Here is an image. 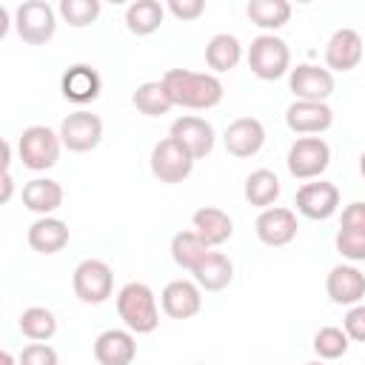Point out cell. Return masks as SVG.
<instances>
[{"mask_svg":"<svg viewBox=\"0 0 365 365\" xmlns=\"http://www.w3.org/2000/svg\"><path fill=\"white\" fill-rule=\"evenodd\" d=\"M163 86H165L174 106L194 108V111L214 108L222 100V91H225L217 74L188 71V68H168L163 74Z\"/></svg>","mask_w":365,"mask_h":365,"instance_id":"1","label":"cell"},{"mask_svg":"<svg viewBox=\"0 0 365 365\" xmlns=\"http://www.w3.org/2000/svg\"><path fill=\"white\" fill-rule=\"evenodd\" d=\"M117 314L131 334H151L160 325L157 297L145 282H125L117 291Z\"/></svg>","mask_w":365,"mask_h":365,"instance_id":"2","label":"cell"},{"mask_svg":"<svg viewBox=\"0 0 365 365\" xmlns=\"http://www.w3.org/2000/svg\"><path fill=\"white\" fill-rule=\"evenodd\" d=\"M248 68L259 80H279L291 71V48L277 34H259L248 46Z\"/></svg>","mask_w":365,"mask_h":365,"instance_id":"3","label":"cell"},{"mask_svg":"<svg viewBox=\"0 0 365 365\" xmlns=\"http://www.w3.org/2000/svg\"><path fill=\"white\" fill-rule=\"evenodd\" d=\"M60 148H63L60 134L51 131L48 125H29L17 140V154H20L23 165L31 171L51 168L60 157Z\"/></svg>","mask_w":365,"mask_h":365,"instance_id":"4","label":"cell"},{"mask_svg":"<svg viewBox=\"0 0 365 365\" xmlns=\"http://www.w3.org/2000/svg\"><path fill=\"white\" fill-rule=\"evenodd\" d=\"M71 285H74V297L86 305H100L111 297L114 291V271L108 262L103 259H83L77 268H74V277H71Z\"/></svg>","mask_w":365,"mask_h":365,"instance_id":"5","label":"cell"},{"mask_svg":"<svg viewBox=\"0 0 365 365\" xmlns=\"http://www.w3.org/2000/svg\"><path fill=\"white\" fill-rule=\"evenodd\" d=\"M14 29L23 43L29 46H43L54 37L57 31V17L54 9L46 0H26L14 11Z\"/></svg>","mask_w":365,"mask_h":365,"instance_id":"6","label":"cell"},{"mask_svg":"<svg viewBox=\"0 0 365 365\" xmlns=\"http://www.w3.org/2000/svg\"><path fill=\"white\" fill-rule=\"evenodd\" d=\"M288 174L297 180L319 177L331 163V145L322 137H299L288 148Z\"/></svg>","mask_w":365,"mask_h":365,"instance_id":"7","label":"cell"},{"mask_svg":"<svg viewBox=\"0 0 365 365\" xmlns=\"http://www.w3.org/2000/svg\"><path fill=\"white\" fill-rule=\"evenodd\" d=\"M194 171V157L174 140L165 137L151 148V174L165 182V185H177L182 182L188 174Z\"/></svg>","mask_w":365,"mask_h":365,"instance_id":"8","label":"cell"},{"mask_svg":"<svg viewBox=\"0 0 365 365\" xmlns=\"http://www.w3.org/2000/svg\"><path fill=\"white\" fill-rule=\"evenodd\" d=\"M60 143L68 148V151H77V154H83V151H91V148H97L100 145V140H103V120L97 117V114H91V111H74V114H68L63 123H60Z\"/></svg>","mask_w":365,"mask_h":365,"instance_id":"9","label":"cell"},{"mask_svg":"<svg viewBox=\"0 0 365 365\" xmlns=\"http://www.w3.org/2000/svg\"><path fill=\"white\" fill-rule=\"evenodd\" d=\"M288 86L297 100L308 103H325L334 94V74L322 66L314 63H299L297 68L288 71Z\"/></svg>","mask_w":365,"mask_h":365,"instance_id":"10","label":"cell"},{"mask_svg":"<svg viewBox=\"0 0 365 365\" xmlns=\"http://www.w3.org/2000/svg\"><path fill=\"white\" fill-rule=\"evenodd\" d=\"M168 137H174L194 160H202V157H208L211 154V148H214V125L208 123V120H202V117H194V114H185V117H177L174 123H171V134Z\"/></svg>","mask_w":365,"mask_h":365,"instance_id":"11","label":"cell"},{"mask_svg":"<svg viewBox=\"0 0 365 365\" xmlns=\"http://www.w3.org/2000/svg\"><path fill=\"white\" fill-rule=\"evenodd\" d=\"M339 208V188L328 180L305 182L297 191V211L308 220H328Z\"/></svg>","mask_w":365,"mask_h":365,"instance_id":"12","label":"cell"},{"mask_svg":"<svg viewBox=\"0 0 365 365\" xmlns=\"http://www.w3.org/2000/svg\"><path fill=\"white\" fill-rule=\"evenodd\" d=\"M297 214L291 208H282V205H271L265 211H259L257 222H254V231L259 237L262 245H271V248H282L288 245L294 237H297Z\"/></svg>","mask_w":365,"mask_h":365,"instance_id":"13","label":"cell"},{"mask_svg":"<svg viewBox=\"0 0 365 365\" xmlns=\"http://www.w3.org/2000/svg\"><path fill=\"white\" fill-rule=\"evenodd\" d=\"M222 143L231 157H240V160L254 157L265 145V125L257 117H237L234 123H228Z\"/></svg>","mask_w":365,"mask_h":365,"instance_id":"14","label":"cell"},{"mask_svg":"<svg viewBox=\"0 0 365 365\" xmlns=\"http://www.w3.org/2000/svg\"><path fill=\"white\" fill-rule=\"evenodd\" d=\"M334 123V111L328 103H308V100H294L285 108V125L294 134H322Z\"/></svg>","mask_w":365,"mask_h":365,"instance_id":"15","label":"cell"},{"mask_svg":"<svg viewBox=\"0 0 365 365\" xmlns=\"http://www.w3.org/2000/svg\"><path fill=\"white\" fill-rule=\"evenodd\" d=\"M163 311L171 319H191L202 308V288L191 279H171L160 294Z\"/></svg>","mask_w":365,"mask_h":365,"instance_id":"16","label":"cell"},{"mask_svg":"<svg viewBox=\"0 0 365 365\" xmlns=\"http://www.w3.org/2000/svg\"><path fill=\"white\" fill-rule=\"evenodd\" d=\"M362 60V37L356 29H336L331 37H328V46H325V66L328 71H351L356 68Z\"/></svg>","mask_w":365,"mask_h":365,"instance_id":"17","label":"cell"},{"mask_svg":"<svg viewBox=\"0 0 365 365\" xmlns=\"http://www.w3.org/2000/svg\"><path fill=\"white\" fill-rule=\"evenodd\" d=\"M325 291L334 305H359L365 297V274L356 265H334L325 277Z\"/></svg>","mask_w":365,"mask_h":365,"instance_id":"18","label":"cell"},{"mask_svg":"<svg viewBox=\"0 0 365 365\" xmlns=\"http://www.w3.org/2000/svg\"><path fill=\"white\" fill-rule=\"evenodd\" d=\"M137 356V342L131 331L108 328L94 339V359L100 365H131Z\"/></svg>","mask_w":365,"mask_h":365,"instance_id":"19","label":"cell"},{"mask_svg":"<svg viewBox=\"0 0 365 365\" xmlns=\"http://www.w3.org/2000/svg\"><path fill=\"white\" fill-rule=\"evenodd\" d=\"M191 225H194L197 237H200L208 248L228 242L231 234H234V220H231L222 208H214V205H202V208H197L194 217H191Z\"/></svg>","mask_w":365,"mask_h":365,"instance_id":"20","label":"cell"},{"mask_svg":"<svg viewBox=\"0 0 365 365\" xmlns=\"http://www.w3.org/2000/svg\"><path fill=\"white\" fill-rule=\"evenodd\" d=\"M60 88H63V97L66 100H71L77 106H86V103H91V100L100 97V74L91 66L77 63V66H71L63 74Z\"/></svg>","mask_w":365,"mask_h":365,"instance_id":"21","label":"cell"},{"mask_svg":"<svg viewBox=\"0 0 365 365\" xmlns=\"http://www.w3.org/2000/svg\"><path fill=\"white\" fill-rule=\"evenodd\" d=\"M23 205L40 217H51L63 205V185L48 177H34L23 185Z\"/></svg>","mask_w":365,"mask_h":365,"instance_id":"22","label":"cell"},{"mask_svg":"<svg viewBox=\"0 0 365 365\" xmlns=\"http://www.w3.org/2000/svg\"><path fill=\"white\" fill-rule=\"evenodd\" d=\"M194 274V282L202 288V291H222L231 285L234 279V262L222 254V251H208L197 268L191 271Z\"/></svg>","mask_w":365,"mask_h":365,"instance_id":"23","label":"cell"},{"mask_svg":"<svg viewBox=\"0 0 365 365\" xmlns=\"http://www.w3.org/2000/svg\"><path fill=\"white\" fill-rule=\"evenodd\" d=\"M29 245L37 254H57L68 245V225L57 217H40L29 225Z\"/></svg>","mask_w":365,"mask_h":365,"instance_id":"24","label":"cell"},{"mask_svg":"<svg viewBox=\"0 0 365 365\" xmlns=\"http://www.w3.org/2000/svg\"><path fill=\"white\" fill-rule=\"evenodd\" d=\"M165 17V6L157 3V0H134L128 9H125V26L131 34L137 37H148L160 29Z\"/></svg>","mask_w":365,"mask_h":365,"instance_id":"25","label":"cell"},{"mask_svg":"<svg viewBox=\"0 0 365 365\" xmlns=\"http://www.w3.org/2000/svg\"><path fill=\"white\" fill-rule=\"evenodd\" d=\"M240 57H242V46H240V40H237L234 34H228V31L214 34V37L208 40V46H205V63H208V68H214L217 74L237 68Z\"/></svg>","mask_w":365,"mask_h":365,"instance_id":"26","label":"cell"},{"mask_svg":"<svg viewBox=\"0 0 365 365\" xmlns=\"http://www.w3.org/2000/svg\"><path fill=\"white\" fill-rule=\"evenodd\" d=\"M245 200L257 208H271V202L279 197V177L271 168H257L245 177V188H242Z\"/></svg>","mask_w":365,"mask_h":365,"instance_id":"27","label":"cell"},{"mask_svg":"<svg viewBox=\"0 0 365 365\" xmlns=\"http://www.w3.org/2000/svg\"><path fill=\"white\" fill-rule=\"evenodd\" d=\"M245 11L254 26L268 29V31L282 29L291 20V3H285V0H248Z\"/></svg>","mask_w":365,"mask_h":365,"instance_id":"28","label":"cell"},{"mask_svg":"<svg viewBox=\"0 0 365 365\" xmlns=\"http://www.w3.org/2000/svg\"><path fill=\"white\" fill-rule=\"evenodd\" d=\"M131 103L140 114L145 117H160V114H168L171 111V97L163 86V80H148L143 86H137V91L131 94Z\"/></svg>","mask_w":365,"mask_h":365,"instance_id":"29","label":"cell"},{"mask_svg":"<svg viewBox=\"0 0 365 365\" xmlns=\"http://www.w3.org/2000/svg\"><path fill=\"white\" fill-rule=\"evenodd\" d=\"M208 251H211V248L197 237L194 228H188V231H177V234L171 237V259H174L180 268H185V271H194L197 262H200Z\"/></svg>","mask_w":365,"mask_h":365,"instance_id":"30","label":"cell"},{"mask_svg":"<svg viewBox=\"0 0 365 365\" xmlns=\"http://www.w3.org/2000/svg\"><path fill=\"white\" fill-rule=\"evenodd\" d=\"M17 325H20L23 336L31 339V342H46V339H51L57 334V317L43 305L26 308L20 314V319H17Z\"/></svg>","mask_w":365,"mask_h":365,"instance_id":"31","label":"cell"},{"mask_svg":"<svg viewBox=\"0 0 365 365\" xmlns=\"http://www.w3.org/2000/svg\"><path fill=\"white\" fill-rule=\"evenodd\" d=\"M348 345H351L348 334L336 325H325L314 334V354L319 359H339L348 354Z\"/></svg>","mask_w":365,"mask_h":365,"instance_id":"32","label":"cell"},{"mask_svg":"<svg viewBox=\"0 0 365 365\" xmlns=\"http://www.w3.org/2000/svg\"><path fill=\"white\" fill-rule=\"evenodd\" d=\"M60 14L68 26L83 29L100 17V3L97 0H60Z\"/></svg>","mask_w":365,"mask_h":365,"instance_id":"33","label":"cell"},{"mask_svg":"<svg viewBox=\"0 0 365 365\" xmlns=\"http://www.w3.org/2000/svg\"><path fill=\"white\" fill-rule=\"evenodd\" d=\"M336 251L351 259V262H362L365 259V234L362 231H354V228H339L336 231Z\"/></svg>","mask_w":365,"mask_h":365,"instance_id":"34","label":"cell"},{"mask_svg":"<svg viewBox=\"0 0 365 365\" xmlns=\"http://www.w3.org/2000/svg\"><path fill=\"white\" fill-rule=\"evenodd\" d=\"M20 365H60L57 359V351L48 345V342H29L23 351H20Z\"/></svg>","mask_w":365,"mask_h":365,"instance_id":"35","label":"cell"},{"mask_svg":"<svg viewBox=\"0 0 365 365\" xmlns=\"http://www.w3.org/2000/svg\"><path fill=\"white\" fill-rule=\"evenodd\" d=\"M342 331L348 334V339L354 342H365V305H351L345 319H342Z\"/></svg>","mask_w":365,"mask_h":365,"instance_id":"36","label":"cell"},{"mask_svg":"<svg viewBox=\"0 0 365 365\" xmlns=\"http://www.w3.org/2000/svg\"><path fill=\"white\" fill-rule=\"evenodd\" d=\"M165 9H168L177 20L188 23V20H197V17L205 11V3H202V0H168Z\"/></svg>","mask_w":365,"mask_h":365,"instance_id":"37","label":"cell"},{"mask_svg":"<svg viewBox=\"0 0 365 365\" xmlns=\"http://www.w3.org/2000/svg\"><path fill=\"white\" fill-rule=\"evenodd\" d=\"M342 228H354L365 234V202H348L342 208Z\"/></svg>","mask_w":365,"mask_h":365,"instance_id":"38","label":"cell"},{"mask_svg":"<svg viewBox=\"0 0 365 365\" xmlns=\"http://www.w3.org/2000/svg\"><path fill=\"white\" fill-rule=\"evenodd\" d=\"M0 365H20V359H14L11 351H3V354H0Z\"/></svg>","mask_w":365,"mask_h":365,"instance_id":"39","label":"cell"},{"mask_svg":"<svg viewBox=\"0 0 365 365\" xmlns=\"http://www.w3.org/2000/svg\"><path fill=\"white\" fill-rule=\"evenodd\" d=\"M359 174L365 177V151H362V157H359Z\"/></svg>","mask_w":365,"mask_h":365,"instance_id":"40","label":"cell"},{"mask_svg":"<svg viewBox=\"0 0 365 365\" xmlns=\"http://www.w3.org/2000/svg\"><path fill=\"white\" fill-rule=\"evenodd\" d=\"M305 365H322V362H305Z\"/></svg>","mask_w":365,"mask_h":365,"instance_id":"41","label":"cell"},{"mask_svg":"<svg viewBox=\"0 0 365 365\" xmlns=\"http://www.w3.org/2000/svg\"><path fill=\"white\" fill-rule=\"evenodd\" d=\"M194 365H202V362H194Z\"/></svg>","mask_w":365,"mask_h":365,"instance_id":"42","label":"cell"}]
</instances>
